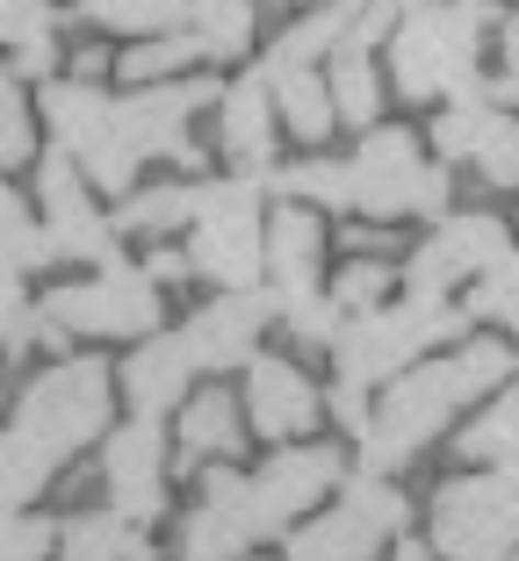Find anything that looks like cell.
<instances>
[{"mask_svg":"<svg viewBox=\"0 0 519 561\" xmlns=\"http://www.w3.org/2000/svg\"><path fill=\"white\" fill-rule=\"evenodd\" d=\"M512 561H519V547H512Z\"/></svg>","mask_w":519,"mask_h":561,"instance_id":"46","label":"cell"},{"mask_svg":"<svg viewBox=\"0 0 519 561\" xmlns=\"http://www.w3.org/2000/svg\"><path fill=\"white\" fill-rule=\"evenodd\" d=\"M44 123H50V137H58V151L87 173L94 195L123 202L137 187V165L145 159H137L131 137H123L116 94H101L94 80H44Z\"/></svg>","mask_w":519,"mask_h":561,"instance_id":"9","label":"cell"},{"mask_svg":"<svg viewBox=\"0 0 519 561\" xmlns=\"http://www.w3.org/2000/svg\"><path fill=\"white\" fill-rule=\"evenodd\" d=\"M390 280H397V266H390V260H369V252H353V260L339 266L332 280H325V296L339 302V317H361V310H383Z\"/></svg>","mask_w":519,"mask_h":561,"instance_id":"36","label":"cell"},{"mask_svg":"<svg viewBox=\"0 0 519 561\" xmlns=\"http://www.w3.org/2000/svg\"><path fill=\"white\" fill-rule=\"evenodd\" d=\"M188 397H195V360H188L181 331L137 339L131 360L116 367V403H131V417H159V425H167Z\"/></svg>","mask_w":519,"mask_h":561,"instance_id":"19","label":"cell"},{"mask_svg":"<svg viewBox=\"0 0 519 561\" xmlns=\"http://www.w3.org/2000/svg\"><path fill=\"white\" fill-rule=\"evenodd\" d=\"M505 66H512V72H519V15H512V22H505Z\"/></svg>","mask_w":519,"mask_h":561,"instance_id":"44","label":"cell"},{"mask_svg":"<svg viewBox=\"0 0 519 561\" xmlns=\"http://www.w3.org/2000/svg\"><path fill=\"white\" fill-rule=\"evenodd\" d=\"M339 482H347V454L325 446V439H296V446H282V454H268L252 476H238V512H246L252 547L289 540Z\"/></svg>","mask_w":519,"mask_h":561,"instance_id":"7","label":"cell"},{"mask_svg":"<svg viewBox=\"0 0 519 561\" xmlns=\"http://www.w3.org/2000/svg\"><path fill=\"white\" fill-rule=\"evenodd\" d=\"M80 15L116 36H167L188 22V0H80Z\"/></svg>","mask_w":519,"mask_h":561,"instance_id":"34","label":"cell"},{"mask_svg":"<svg viewBox=\"0 0 519 561\" xmlns=\"http://www.w3.org/2000/svg\"><path fill=\"white\" fill-rule=\"evenodd\" d=\"M181 30L202 44V58H238L260 30V15H252V0H188Z\"/></svg>","mask_w":519,"mask_h":561,"instance_id":"31","label":"cell"},{"mask_svg":"<svg viewBox=\"0 0 519 561\" xmlns=\"http://www.w3.org/2000/svg\"><path fill=\"white\" fill-rule=\"evenodd\" d=\"M0 50L15 58V72L50 80V66H58V0H0Z\"/></svg>","mask_w":519,"mask_h":561,"instance_id":"25","label":"cell"},{"mask_svg":"<svg viewBox=\"0 0 519 561\" xmlns=\"http://www.w3.org/2000/svg\"><path fill=\"white\" fill-rule=\"evenodd\" d=\"M268 187L282 202H303V209H353V195H347V159H325V151H311V159H296V165H274Z\"/></svg>","mask_w":519,"mask_h":561,"instance_id":"30","label":"cell"},{"mask_svg":"<svg viewBox=\"0 0 519 561\" xmlns=\"http://www.w3.org/2000/svg\"><path fill=\"white\" fill-rule=\"evenodd\" d=\"M325 411H332L339 425L361 439V425H369V389H353V381H332V389H325Z\"/></svg>","mask_w":519,"mask_h":561,"instance_id":"41","label":"cell"},{"mask_svg":"<svg viewBox=\"0 0 519 561\" xmlns=\"http://www.w3.org/2000/svg\"><path fill=\"white\" fill-rule=\"evenodd\" d=\"M36 346V310H30V274L15 260H0V353Z\"/></svg>","mask_w":519,"mask_h":561,"instance_id":"39","label":"cell"},{"mask_svg":"<svg viewBox=\"0 0 519 561\" xmlns=\"http://www.w3.org/2000/svg\"><path fill=\"white\" fill-rule=\"evenodd\" d=\"M116 425V367L101 353H58L15 389V411L0 425V518L36 512V496L66 476L72 454L109 439Z\"/></svg>","mask_w":519,"mask_h":561,"instance_id":"1","label":"cell"},{"mask_svg":"<svg viewBox=\"0 0 519 561\" xmlns=\"http://www.w3.org/2000/svg\"><path fill=\"white\" fill-rule=\"evenodd\" d=\"M50 554H58V518H44V512L0 518V561H50Z\"/></svg>","mask_w":519,"mask_h":561,"instance_id":"40","label":"cell"},{"mask_svg":"<svg viewBox=\"0 0 519 561\" xmlns=\"http://www.w3.org/2000/svg\"><path fill=\"white\" fill-rule=\"evenodd\" d=\"M505 375H512V353H505L498 339H470L462 353L404 367L397 381H383V397H375L369 425H361V468H369V476H397V468L419 461L476 397H490Z\"/></svg>","mask_w":519,"mask_h":561,"instance_id":"2","label":"cell"},{"mask_svg":"<svg viewBox=\"0 0 519 561\" xmlns=\"http://www.w3.org/2000/svg\"><path fill=\"white\" fill-rule=\"evenodd\" d=\"M246 454V403L238 389H195L173 411V468H224Z\"/></svg>","mask_w":519,"mask_h":561,"instance_id":"21","label":"cell"},{"mask_svg":"<svg viewBox=\"0 0 519 561\" xmlns=\"http://www.w3.org/2000/svg\"><path fill=\"white\" fill-rule=\"evenodd\" d=\"M30 202H36V216H44V231H50V245H58V260H80V266H109V260H116V216L94 202L87 173L58 145L36 151V165H30Z\"/></svg>","mask_w":519,"mask_h":561,"instance_id":"11","label":"cell"},{"mask_svg":"<svg viewBox=\"0 0 519 561\" xmlns=\"http://www.w3.org/2000/svg\"><path fill=\"white\" fill-rule=\"evenodd\" d=\"M397 8H440V0H397Z\"/></svg>","mask_w":519,"mask_h":561,"instance_id":"45","label":"cell"},{"mask_svg":"<svg viewBox=\"0 0 519 561\" xmlns=\"http://www.w3.org/2000/svg\"><path fill=\"white\" fill-rule=\"evenodd\" d=\"M238 476H246V468H232V461L195 476V504L181 512L173 561H246L252 554L246 512H238Z\"/></svg>","mask_w":519,"mask_h":561,"instance_id":"17","label":"cell"},{"mask_svg":"<svg viewBox=\"0 0 519 561\" xmlns=\"http://www.w3.org/2000/svg\"><path fill=\"white\" fill-rule=\"evenodd\" d=\"M22 165H36V123L15 66H0V173H22Z\"/></svg>","mask_w":519,"mask_h":561,"instance_id":"37","label":"cell"},{"mask_svg":"<svg viewBox=\"0 0 519 561\" xmlns=\"http://www.w3.org/2000/svg\"><path fill=\"white\" fill-rule=\"evenodd\" d=\"M426 547L440 561H512L519 547V504L498 468L484 476H454L426 504Z\"/></svg>","mask_w":519,"mask_h":561,"instance_id":"10","label":"cell"},{"mask_svg":"<svg viewBox=\"0 0 519 561\" xmlns=\"http://www.w3.org/2000/svg\"><path fill=\"white\" fill-rule=\"evenodd\" d=\"M274 317L282 310H274L268 280H260V288H217V296L181 324L195 375H232V367H246L252 353H260V331H268Z\"/></svg>","mask_w":519,"mask_h":561,"instance_id":"15","label":"cell"},{"mask_svg":"<svg viewBox=\"0 0 519 561\" xmlns=\"http://www.w3.org/2000/svg\"><path fill=\"white\" fill-rule=\"evenodd\" d=\"M0 260H15L22 274H30V266H58V245H50L36 202L22 195L8 173H0Z\"/></svg>","mask_w":519,"mask_h":561,"instance_id":"28","label":"cell"},{"mask_svg":"<svg viewBox=\"0 0 519 561\" xmlns=\"http://www.w3.org/2000/svg\"><path fill=\"white\" fill-rule=\"evenodd\" d=\"M195 108H217V87L210 80H159V87H131L116 94V116H123V137H131L137 159H173V165H202L195 137Z\"/></svg>","mask_w":519,"mask_h":561,"instance_id":"14","label":"cell"},{"mask_svg":"<svg viewBox=\"0 0 519 561\" xmlns=\"http://www.w3.org/2000/svg\"><path fill=\"white\" fill-rule=\"evenodd\" d=\"M188 274L217 288H260L268 280V224L260 216H195L188 224Z\"/></svg>","mask_w":519,"mask_h":561,"instance_id":"20","label":"cell"},{"mask_svg":"<svg viewBox=\"0 0 519 561\" xmlns=\"http://www.w3.org/2000/svg\"><path fill=\"white\" fill-rule=\"evenodd\" d=\"M260 72H268V66H260ZM268 87H274V108H282V130L296 137V145L325 151V137H332L339 108H332V87L318 80V66H274Z\"/></svg>","mask_w":519,"mask_h":561,"instance_id":"24","label":"cell"},{"mask_svg":"<svg viewBox=\"0 0 519 561\" xmlns=\"http://www.w3.org/2000/svg\"><path fill=\"white\" fill-rule=\"evenodd\" d=\"M470 317H484L498 331H519V252H505L490 274L470 280Z\"/></svg>","mask_w":519,"mask_h":561,"instance_id":"38","label":"cell"},{"mask_svg":"<svg viewBox=\"0 0 519 561\" xmlns=\"http://www.w3.org/2000/svg\"><path fill=\"white\" fill-rule=\"evenodd\" d=\"M361 8H369V0H325V8L296 15L282 36H274V50H268V72H274V66H318V58H332V50L353 36Z\"/></svg>","mask_w":519,"mask_h":561,"instance_id":"26","label":"cell"},{"mask_svg":"<svg viewBox=\"0 0 519 561\" xmlns=\"http://www.w3.org/2000/svg\"><path fill=\"white\" fill-rule=\"evenodd\" d=\"M50 561H159V547H151V526H131L123 512H80L58 526V554Z\"/></svg>","mask_w":519,"mask_h":561,"instance_id":"23","label":"cell"},{"mask_svg":"<svg viewBox=\"0 0 519 561\" xmlns=\"http://www.w3.org/2000/svg\"><path fill=\"white\" fill-rule=\"evenodd\" d=\"M470 165H476L484 187H519V123L505 116V108L484 116V130H476V145H470Z\"/></svg>","mask_w":519,"mask_h":561,"instance_id":"35","label":"cell"},{"mask_svg":"<svg viewBox=\"0 0 519 561\" xmlns=\"http://www.w3.org/2000/svg\"><path fill=\"white\" fill-rule=\"evenodd\" d=\"M44 324H58L66 339H151V331H167V296H159V280L145 266H94L87 280H58L44 302Z\"/></svg>","mask_w":519,"mask_h":561,"instance_id":"8","label":"cell"},{"mask_svg":"<svg viewBox=\"0 0 519 561\" xmlns=\"http://www.w3.org/2000/svg\"><path fill=\"white\" fill-rule=\"evenodd\" d=\"M397 561H440V554L426 540H411V533H404V540H397Z\"/></svg>","mask_w":519,"mask_h":561,"instance_id":"43","label":"cell"},{"mask_svg":"<svg viewBox=\"0 0 519 561\" xmlns=\"http://www.w3.org/2000/svg\"><path fill=\"white\" fill-rule=\"evenodd\" d=\"M101 490H109V512H123L131 526L167 518L173 496V439L159 417H123L101 439Z\"/></svg>","mask_w":519,"mask_h":561,"instance_id":"12","label":"cell"},{"mask_svg":"<svg viewBox=\"0 0 519 561\" xmlns=\"http://www.w3.org/2000/svg\"><path fill=\"white\" fill-rule=\"evenodd\" d=\"M490 30V0H440L411 8L390 30V80L404 101H454L476 87V44Z\"/></svg>","mask_w":519,"mask_h":561,"instance_id":"3","label":"cell"},{"mask_svg":"<svg viewBox=\"0 0 519 561\" xmlns=\"http://www.w3.org/2000/svg\"><path fill=\"white\" fill-rule=\"evenodd\" d=\"M347 195L375 224H390V216H433L440 224L454 202V181H448V165L426 159V145L411 130L375 123V130H361V145L347 159Z\"/></svg>","mask_w":519,"mask_h":561,"instance_id":"6","label":"cell"},{"mask_svg":"<svg viewBox=\"0 0 519 561\" xmlns=\"http://www.w3.org/2000/svg\"><path fill=\"white\" fill-rule=\"evenodd\" d=\"M195 216V181H151V187H131L116 202V238H167V231H188Z\"/></svg>","mask_w":519,"mask_h":561,"instance_id":"27","label":"cell"},{"mask_svg":"<svg viewBox=\"0 0 519 561\" xmlns=\"http://www.w3.org/2000/svg\"><path fill=\"white\" fill-rule=\"evenodd\" d=\"M274 137H282V108H274L268 72H238L232 87H217V145L232 159V173L268 181L274 173Z\"/></svg>","mask_w":519,"mask_h":561,"instance_id":"18","label":"cell"},{"mask_svg":"<svg viewBox=\"0 0 519 561\" xmlns=\"http://www.w3.org/2000/svg\"><path fill=\"white\" fill-rule=\"evenodd\" d=\"M325 87H332L339 123H353V130H375V108H383V80H375V58H369V50L339 44V50H332V72H325Z\"/></svg>","mask_w":519,"mask_h":561,"instance_id":"29","label":"cell"},{"mask_svg":"<svg viewBox=\"0 0 519 561\" xmlns=\"http://www.w3.org/2000/svg\"><path fill=\"white\" fill-rule=\"evenodd\" d=\"M462 324H470V310H454L448 296L383 302V310H361V317L339 324L332 367H339V381H353V389H383V381H397L404 367H419L426 346L462 339Z\"/></svg>","mask_w":519,"mask_h":561,"instance_id":"4","label":"cell"},{"mask_svg":"<svg viewBox=\"0 0 519 561\" xmlns=\"http://www.w3.org/2000/svg\"><path fill=\"white\" fill-rule=\"evenodd\" d=\"M188 66H202V44L188 30H167V36H137L131 50L116 58V72L131 87H159V80H188Z\"/></svg>","mask_w":519,"mask_h":561,"instance_id":"32","label":"cell"},{"mask_svg":"<svg viewBox=\"0 0 519 561\" xmlns=\"http://www.w3.org/2000/svg\"><path fill=\"white\" fill-rule=\"evenodd\" d=\"M238 375H246V389H238V403H246V432H260L268 446H296V439L318 432L325 389L303 375L296 360H282V353H252Z\"/></svg>","mask_w":519,"mask_h":561,"instance_id":"16","label":"cell"},{"mask_svg":"<svg viewBox=\"0 0 519 561\" xmlns=\"http://www.w3.org/2000/svg\"><path fill=\"white\" fill-rule=\"evenodd\" d=\"M268 288L274 296H311L325 288V216L303 209V202H282L268 216Z\"/></svg>","mask_w":519,"mask_h":561,"instance_id":"22","label":"cell"},{"mask_svg":"<svg viewBox=\"0 0 519 561\" xmlns=\"http://www.w3.org/2000/svg\"><path fill=\"white\" fill-rule=\"evenodd\" d=\"M454 454H462V461H476V468H505V461H519V389L490 397V411L476 417V425H462Z\"/></svg>","mask_w":519,"mask_h":561,"instance_id":"33","label":"cell"},{"mask_svg":"<svg viewBox=\"0 0 519 561\" xmlns=\"http://www.w3.org/2000/svg\"><path fill=\"white\" fill-rule=\"evenodd\" d=\"M404 526H411L404 490L390 476H369V468H361V476H347L318 512L282 540V561H375L383 547L404 540Z\"/></svg>","mask_w":519,"mask_h":561,"instance_id":"5","label":"cell"},{"mask_svg":"<svg viewBox=\"0 0 519 561\" xmlns=\"http://www.w3.org/2000/svg\"><path fill=\"white\" fill-rule=\"evenodd\" d=\"M145 274L167 288V280H188V252H173V245H145Z\"/></svg>","mask_w":519,"mask_h":561,"instance_id":"42","label":"cell"},{"mask_svg":"<svg viewBox=\"0 0 519 561\" xmlns=\"http://www.w3.org/2000/svg\"><path fill=\"white\" fill-rule=\"evenodd\" d=\"M512 252V231H505L498 216H476V209H448L433 224L426 245H411V260L397 266L404 296H448L454 280H476Z\"/></svg>","mask_w":519,"mask_h":561,"instance_id":"13","label":"cell"}]
</instances>
